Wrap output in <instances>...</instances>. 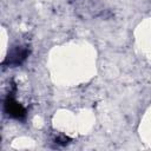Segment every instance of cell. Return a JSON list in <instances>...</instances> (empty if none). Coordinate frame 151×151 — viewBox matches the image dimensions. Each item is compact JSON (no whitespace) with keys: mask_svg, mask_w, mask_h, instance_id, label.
Instances as JSON below:
<instances>
[{"mask_svg":"<svg viewBox=\"0 0 151 151\" xmlns=\"http://www.w3.org/2000/svg\"><path fill=\"white\" fill-rule=\"evenodd\" d=\"M4 106H5L6 113H7L8 116L15 118V119H22V118H25V116H26V110H25V107H24L20 103L17 101V99H15L14 96H13V93H9V94L6 97Z\"/></svg>","mask_w":151,"mask_h":151,"instance_id":"1","label":"cell"},{"mask_svg":"<svg viewBox=\"0 0 151 151\" xmlns=\"http://www.w3.org/2000/svg\"><path fill=\"white\" fill-rule=\"evenodd\" d=\"M28 50L26 47H15L14 50H12L8 54V57L6 58V60L4 61V65H8V66H19L20 64H22L26 58L28 57Z\"/></svg>","mask_w":151,"mask_h":151,"instance_id":"2","label":"cell"}]
</instances>
